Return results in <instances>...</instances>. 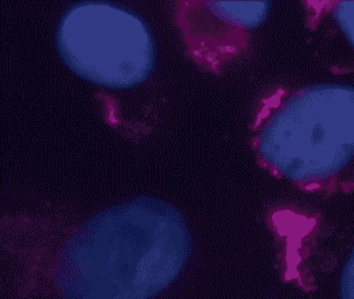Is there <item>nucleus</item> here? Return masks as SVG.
Masks as SVG:
<instances>
[{"instance_id":"nucleus-1","label":"nucleus","mask_w":354,"mask_h":299,"mask_svg":"<svg viewBox=\"0 0 354 299\" xmlns=\"http://www.w3.org/2000/svg\"><path fill=\"white\" fill-rule=\"evenodd\" d=\"M192 236L166 201L138 197L80 225L48 263L61 299H152L189 262Z\"/></svg>"},{"instance_id":"nucleus-2","label":"nucleus","mask_w":354,"mask_h":299,"mask_svg":"<svg viewBox=\"0 0 354 299\" xmlns=\"http://www.w3.org/2000/svg\"><path fill=\"white\" fill-rule=\"evenodd\" d=\"M261 167L306 192L344 188L354 169V87L315 84L263 100L252 127Z\"/></svg>"},{"instance_id":"nucleus-6","label":"nucleus","mask_w":354,"mask_h":299,"mask_svg":"<svg viewBox=\"0 0 354 299\" xmlns=\"http://www.w3.org/2000/svg\"><path fill=\"white\" fill-rule=\"evenodd\" d=\"M341 299H354V248L341 275Z\"/></svg>"},{"instance_id":"nucleus-3","label":"nucleus","mask_w":354,"mask_h":299,"mask_svg":"<svg viewBox=\"0 0 354 299\" xmlns=\"http://www.w3.org/2000/svg\"><path fill=\"white\" fill-rule=\"evenodd\" d=\"M57 48L73 73L111 89L143 84L156 61L147 24L108 1H80L69 7L58 24Z\"/></svg>"},{"instance_id":"nucleus-5","label":"nucleus","mask_w":354,"mask_h":299,"mask_svg":"<svg viewBox=\"0 0 354 299\" xmlns=\"http://www.w3.org/2000/svg\"><path fill=\"white\" fill-rule=\"evenodd\" d=\"M331 15L349 45L354 49V0L333 3Z\"/></svg>"},{"instance_id":"nucleus-4","label":"nucleus","mask_w":354,"mask_h":299,"mask_svg":"<svg viewBox=\"0 0 354 299\" xmlns=\"http://www.w3.org/2000/svg\"><path fill=\"white\" fill-rule=\"evenodd\" d=\"M270 1L179 0L174 22L187 55L206 72L218 75L245 53L251 34L266 21Z\"/></svg>"}]
</instances>
